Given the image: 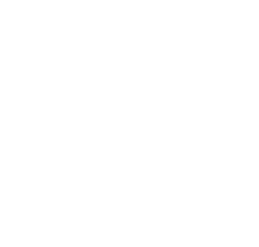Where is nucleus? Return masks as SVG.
Wrapping results in <instances>:
<instances>
[]
</instances>
